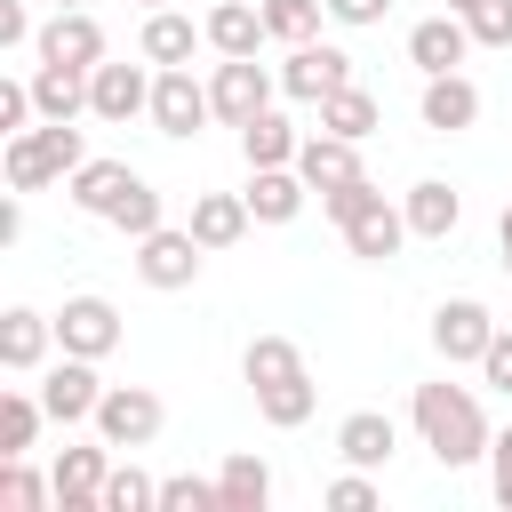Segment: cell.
<instances>
[{
	"label": "cell",
	"mask_w": 512,
	"mask_h": 512,
	"mask_svg": "<svg viewBox=\"0 0 512 512\" xmlns=\"http://www.w3.org/2000/svg\"><path fill=\"white\" fill-rule=\"evenodd\" d=\"M408 416H416V440L432 448V464L440 472H464V464H480L488 456V416H480V400H472V384H416V400H408Z\"/></svg>",
	"instance_id": "6da1fadb"
},
{
	"label": "cell",
	"mask_w": 512,
	"mask_h": 512,
	"mask_svg": "<svg viewBox=\"0 0 512 512\" xmlns=\"http://www.w3.org/2000/svg\"><path fill=\"white\" fill-rule=\"evenodd\" d=\"M240 376H248V392H256V416H264L272 432H296V424L320 408V384H312V368H304V352H296L288 336H248V352H240Z\"/></svg>",
	"instance_id": "7a4b0ae2"
},
{
	"label": "cell",
	"mask_w": 512,
	"mask_h": 512,
	"mask_svg": "<svg viewBox=\"0 0 512 512\" xmlns=\"http://www.w3.org/2000/svg\"><path fill=\"white\" fill-rule=\"evenodd\" d=\"M320 208L336 216V232H344V248H352L360 264H384V256H400V240H408V208H392L368 176L320 192Z\"/></svg>",
	"instance_id": "3957f363"
},
{
	"label": "cell",
	"mask_w": 512,
	"mask_h": 512,
	"mask_svg": "<svg viewBox=\"0 0 512 512\" xmlns=\"http://www.w3.org/2000/svg\"><path fill=\"white\" fill-rule=\"evenodd\" d=\"M80 160H88V144H80V128H72V120H40V128H24V136H8V144H0L8 192L72 184V168H80Z\"/></svg>",
	"instance_id": "277c9868"
},
{
	"label": "cell",
	"mask_w": 512,
	"mask_h": 512,
	"mask_svg": "<svg viewBox=\"0 0 512 512\" xmlns=\"http://www.w3.org/2000/svg\"><path fill=\"white\" fill-rule=\"evenodd\" d=\"M160 424H168V408H160V392L152 384H104V400H96V440H112V448H152L160 440Z\"/></svg>",
	"instance_id": "5b68a950"
},
{
	"label": "cell",
	"mask_w": 512,
	"mask_h": 512,
	"mask_svg": "<svg viewBox=\"0 0 512 512\" xmlns=\"http://www.w3.org/2000/svg\"><path fill=\"white\" fill-rule=\"evenodd\" d=\"M200 256H208V248L192 240V224H184V232H176V224H160V232H144V240H136V280H144V288H160V296H176V288H192V280H200Z\"/></svg>",
	"instance_id": "8992f818"
},
{
	"label": "cell",
	"mask_w": 512,
	"mask_h": 512,
	"mask_svg": "<svg viewBox=\"0 0 512 512\" xmlns=\"http://www.w3.org/2000/svg\"><path fill=\"white\" fill-rule=\"evenodd\" d=\"M216 120V104H208V88L192 80V64H160L152 72V128L160 136H200Z\"/></svg>",
	"instance_id": "52a82bcc"
},
{
	"label": "cell",
	"mask_w": 512,
	"mask_h": 512,
	"mask_svg": "<svg viewBox=\"0 0 512 512\" xmlns=\"http://www.w3.org/2000/svg\"><path fill=\"white\" fill-rule=\"evenodd\" d=\"M336 88H352V56H344V48H328V40L288 48V64H280V96L320 104V96H336Z\"/></svg>",
	"instance_id": "ba28073f"
},
{
	"label": "cell",
	"mask_w": 512,
	"mask_h": 512,
	"mask_svg": "<svg viewBox=\"0 0 512 512\" xmlns=\"http://www.w3.org/2000/svg\"><path fill=\"white\" fill-rule=\"evenodd\" d=\"M272 88H280V80H272L256 56H224V64H216V80H208V104H216V120H224V128H240V120H256V112L272 104Z\"/></svg>",
	"instance_id": "9c48e42d"
},
{
	"label": "cell",
	"mask_w": 512,
	"mask_h": 512,
	"mask_svg": "<svg viewBox=\"0 0 512 512\" xmlns=\"http://www.w3.org/2000/svg\"><path fill=\"white\" fill-rule=\"evenodd\" d=\"M488 336H496V320H488V304L480 296H448L440 312H432V352L448 360V368H480V352H488Z\"/></svg>",
	"instance_id": "30bf717a"
},
{
	"label": "cell",
	"mask_w": 512,
	"mask_h": 512,
	"mask_svg": "<svg viewBox=\"0 0 512 512\" xmlns=\"http://www.w3.org/2000/svg\"><path fill=\"white\" fill-rule=\"evenodd\" d=\"M88 112H96V120H112V128H128L136 112H152V72H144V64H112V56H104V64L88 72Z\"/></svg>",
	"instance_id": "8fae6325"
},
{
	"label": "cell",
	"mask_w": 512,
	"mask_h": 512,
	"mask_svg": "<svg viewBox=\"0 0 512 512\" xmlns=\"http://www.w3.org/2000/svg\"><path fill=\"white\" fill-rule=\"evenodd\" d=\"M56 344L80 352V360L120 352V312H112V296H64V312H56Z\"/></svg>",
	"instance_id": "7c38bea8"
},
{
	"label": "cell",
	"mask_w": 512,
	"mask_h": 512,
	"mask_svg": "<svg viewBox=\"0 0 512 512\" xmlns=\"http://www.w3.org/2000/svg\"><path fill=\"white\" fill-rule=\"evenodd\" d=\"M96 400H104V384H96V360H80V352H64L40 376V408L56 424H96Z\"/></svg>",
	"instance_id": "4fadbf2b"
},
{
	"label": "cell",
	"mask_w": 512,
	"mask_h": 512,
	"mask_svg": "<svg viewBox=\"0 0 512 512\" xmlns=\"http://www.w3.org/2000/svg\"><path fill=\"white\" fill-rule=\"evenodd\" d=\"M32 48H40V64H80V72H96V64H104V24H96L88 8H56Z\"/></svg>",
	"instance_id": "5bb4252c"
},
{
	"label": "cell",
	"mask_w": 512,
	"mask_h": 512,
	"mask_svg": "<svg viewBox=\"0 0 512 512\" xmlns=\"http://www.w3.org/2000/svg\"><path fill=\"white\" fill-rule=\"evenodd\" d=\"M104 480H112V440L64 448L56 456V512H96L104 504Z\"/></svg>",
	"instance_id": "9a60e30c"
},
{
	"label": "cell",
	"mask_w": 512,
	"mask_h": 512,
	"mask_svg": "<svg viewBox=\"0 0 512 512\" xmlns=\"http://www.w3.org/2000/svg\"><path fill=\"white\" fill-rule=\"evenodd\" d=\"M472 48H480V40H472V24H464L456 8H448V16H424V24L408 32V64H416L424 80H432V72H456Z\"/></svg>",
	"instance_id": "2e32d148"
},
{
	"label": "cell",
	"mask_w": 512,
	"mask_h": 512,
	"mask_svg": "<svg viewBox=\"0 0 512 512\" xmlns=\"http://www.w3.org/2000/svg\"><path fill=\"white\" fill-rule=\"evenodd\" d=\"M48 344H56V320L48 312H32V304H8L0 312V368L8 376H32L48 360Z\"/></svg>",
	"instance_id": "e0dca14e"
},
{
	"label": "cell",
	"mask_w": 512,
	"mask_h": 512,
	"mask_svg": "<svg viewBox=\"0 0 512 512\" xmlns=\"http://www.w3.org/2000/svg\"><path fill=\"white\" fill-rule=\"evenodd\" d=\"M392 448H400V424H392L384 408H352V416L336 424V456H344V464H360V472H384V464H392Z\"/></svg>",
	"instance_id": "ac0fdd59"
},
{
	"label": "cell",
	"mask_w": 512,
	"mask_h": 512,
	"mask_svg": "<svg viewBox=\"0 0 512 512\" xmlns=\"http://www.w3.org/2000/svg\"><path fill=\"white\" fill-rule=\"evenodd\" d=\"M416 112H424V128H432V136H456V128H472V120H480V88H472L464 72H432Z\"/></svg>",
	"instance_id": "d6986e66"
},
{
	"label": "cell",
	"mask_w": 512,
	"mask_h": 512,
	"mask_svg": "<svg viewBox=\"0 0 512 512\" xmlns=\"http://www.w3.org/2000/svg\"><path fill=\"white\" fill-rule=\"evenodd\" d=\"M296 176L312 184V192H336V184H352L360 176V144L352 136H304V152H296Z\"/></svg>",
	"instance_id": "ffe728a7"
},
{
	"label": "cell",
	"mask_w": 512,
	"mask_h": 512,
	"mask_svg": "<svg viewBox=\"0 0 512 512\" xmlns=\"http://www.w3.org/2000/svg\"><path fill=\"white\" fill-rule=\"evenodd\" d=\"M304 192L312 184L296 168H248V216L256 224H296L304 216Z\"/></svg>",
	"instance_id": "44dd1931"
},
{
	"label": "cell",
	"mask_w": 512,
	"mask_h": 512,
	"mask_svg": "<svg viewBox=\"0 0 512 512\" xmlns=\"http://www.w3.org/2000/svg\"><path fill=\"white\" fill-rule=\"evenodd\" d=\"M200 24H208V48H216V56H256V48L272 40V32H264V8H248V0H216Z\"/></svg>",
	"instance_id": "7402d4cb"
},
{
	"label": "cell",
	"mask_w": 512,
	"mask_h": 512,
	"mask_svg": "<svg viewBox=\"0 0 512 512\" xmlns=\"http://www.w3.org/2000/svg\"><path fill=\"white\" fill-rule=\"evenodd\" d=\"M200 40H208V24L176 16V8H152V16H144V32H136L144 64H192V48H200Z\"/></svg>",
	"instance_id": "603a6c76"
},
{
	"label": "cell",
	"mask_w": 512,
	"mask_h": 512,
	"mask_svg": "<svg viewBox=\"0 0 512 512\" xmlns=\"http://www.w3.org/2000/svg\"><path fill=\"white\" fill-rule=\"evenodd\" d=\"M296 152H304V136H296L272 104H264L256 120H240V160H248V168H296Z\"/></svg>",
	"instance_id": "cb8c5ba5"
},
{
	"label": "cell",
	"mask_w": 512,
	"mask_h": 512,
	"mask_svg": "<svg viewBox=\"0 0 512 512\" xmlns=\"http://www.w3.org/2000/svg\"><path fill=\"white\" fill-rule=\"evenodd\" d=\"M408 232L416 240H448L456 224H464V200H456V184H440V176H424V184H408Z\"/></svg>",
	"instance_id": "d4e9b609"
},
{
	"label": "cell",
	"mask_w": 512,
	"mask_h": 512,
	"mask_svg": "<svg viewBox=\"0 0 512 512\" xmlns=\"http://www.w3.org/2000/svg\"><path fill=\"white\" fill-rule=\"evenodd\" d=\"M32 104H40V120H80L88 112V72L80 64H32Z\"/></svg>",
	"instance_id": "484cf974"
},
{
	"label": "cell",
	"mask_w": 512,
	"mask_h": 512,
	"mask_svg": "<svg viewBox=\"0 0 512 512\" xmlns=\"http://www.w3.org/2000/svg\"><path fill=\"white\" fill-rule=\"evenodd\" d=\"M128 184H136V168H128V160H80V168H72V208L112 216V208L128 200Z\"/></svg>",
	"instance_id": "4316f807"
},
{
	"label": "cell",
	"mask_w": 512,
	"mask_h": 512,
	"mask_svg": "<svg viewBox=\"0 0 512 512\" xmlns=\"http://www.w3.org/2000/svg\"><path fill=\"white\" fill-rule=\"evenodd\" d=\"M248 224H256V216H248V192H200V200H192V240H200V248H232Z\"/></svg>",
	"instance_id": "83f0119b"
},
{
	"label": "cell",
	"mask_w": 512,
	"mask_h": 512,
	"mask_svg": "<svg viewBox=\"0 0 512 512\" xmlns=\"http://www.w3.org/2000/svg\"><path fill=\"white\" fill-rule=\"evenodd\" d=\"M216 488H224V512H264V504H272V464L240 448V456H224Z\"/></svg>",
	"instance_id": "f1b7e54d"
},
{
	"label": "cell",
	"mask_w": 512,
	"mask_h": 512,
	"mask_svg": "<svg viewBox=\"0 0 512 512\" xmlns=\"http://www.w3.org/2000/svg\"><path fill=\"white\" fill-rule=\"evenodd\" d=\"M376 120H384V104H376L360 80L336 88V96H320V128H328V136H352V144H360V136H376Z\"/></svg>",
	"instance_id": "f546056e"
},
{
	"label": "cell",
	"mask_w": 512,
	"mask_h": 512,
	"mask_svg": "<svg viewBox=\"0 0 512 512\" xmlns=\"http://www.w3.org/2000/svg\"><path fill=\"white\" fill-rule=\"evenodd\" d=\"M40 416H48V408H40V392H0V464L32 448V432H40Z\"/></svg>",
	"instance_id": "4dcf8cb0"
},
{
	"label": "cell",
	"mask_w": 512,
	"mask_h": 512,
	"mask_svg": "<svg viewBox=\"0 0 512 512\" xmlns=\"http://www.w3.org/2000/svg\"><path fill=\"white\" fill-rule=\"evenodd\" d=\"M320 16H328V0H264V32L288 40V48L320 40Z\"/></svg>",
	"instance_id": "1f68e13d"
},
{
	"label": "cell",
	"mask_w": 512,
	"mask_h": 512,
	"mask_svg": "<svg viewBox=\"0 0 512 512\" xmlns=\"http://www.w3.org/2000/svg\"><path fill=\"white\" fill-rule=\"evenodd\" d=\"M104 512H160V480L136 472V464H112V480H104Z\"/></svg>",
	"instance_id": "d6a6232c"
},
{
	"label": "cell",
	"mask_w": 512,
	"mask_h": 512,
	"mask_svg": "<svg viewBox=\"0 0 512 512\" xmlns=\"http://www.w3.org/2000/svg\"><path fill=\"white\" fill-rule=\"evenodd\" d=\"M104 224H112V232H128V240H144V232H160V192H152V184L136 176V184H128V200H120V208H112Z\"/></svg>",
	"instance_id": "836d02e7"
},
{
	"label": "cell",
	"mask_w": 512,
	"mask_h": 512,
	"mask_svg": "<svg viewBox=\"0 0 512 512\" xmlns=\"http://www.w3.org/2000/svg\"><path fill=\"white\" fill-rule=\"evenodd\" d=\"M0 504H8V512H40V504H56V480H40V472H24V456H8Z\"/></svg>",
	"instance_id": "e575fe53"
},
{
	"label": "cell",
	"mask_w": 512,
	"mask_h": 512,
	"mask_svg": "<svg viewBox=\"0 0 512 512\" xmlns=\"http://www.w3.org/2000/svg\"><path fill=\"white\" fill-rule=\"evenodd\" d=\"M160 512H224V488H216V480L176 472V480H160Z\"/></svg>",
	"instance_id": "d590c367"
},
{
	"label": "cell",
	"mask_w": 512,
	"mask_h": 512,
	"mask_svg": "<svg viewBox=\"0 0 512 512\" xmlns=\"http://www.w3.org/2000/svg\"><path fill=\"white\" fill-rule=\"evenodd\" d=\"M464 24H472V40H480V48H512V0H480Z\"/></svg>",
	"instance_id": "8d00e7d4"
},
{
	"label": "cell",
	"mask_w": 512,
	"mask_h": 512,
	"mask_svg": "<svg viewBox=\"0 0 512 512\" xmlns=\"http://www.w3.org/2000/svg\"><path fill=\"white\" fill-rule=\"evenodd\" d=\"M32 112H40L32 104V80H0V136H24Z\"/></svg>",
	"instance_id": "74e56055"
},
{
	"label": "cell",
	"mask_w": 512,
	"mask_h": 512,
	"mask_svg": "<svg viewBox=\"0 0 512 512\" xmlns=\"http://www.w3.org/2000/svg\"><path fill=\"white\" fill-rule=\"evenodd\" d=\"M328 512H376V480L352 464L344 480H328Z\"/></svg>",
	"instance_id": "f35d334b"
},
{
	"label": "cell",
	"mask_w": 512,
	"mask_h": 512,
	"mask_svg": "<svg viewBox=\"0 0 512 512\" xmlns=\"http://www.w3.org/2000/svg\"><path fill=\"white\" fill-rule=\"evenodd\" d=\"M488 488H496V504L512 512V424L488 440Z\"/></svg>",
	"instance_id": "ab89813d"
},
{
	"label": "cell",
	"mask_w": 512,
	"mask_h": 512,
	"mask_svg": "<svg viewBox=\"0 0 512 512\" xmlns=\"http://www.w3.org/2000/svg\"><path fill=\"white\" fill-rule=\"evenodd\" d=\"M480 376H488L496 392H512V328H496V336H488V352H480Z\"/></svg>",
	"instance_id": "60d3db41"
},
{
	"label": "cell",
	"mask_w": 512,
	"mask_h": 512,
	"mask_svg": "<svg viewBox=\"0 0 512 512\" xmlns=\"http://www.w3.org/2000/svg\"><path fill=\"white\" fill-rule=\"evenodd\" d=\"M328 16H336L344 32H368V24H384V16H392V0H328Z\"/></svg>",
	"instance_id": "b9f144b4"
},
{
	"label": "cell",
	"mask_w": 512,
	"mask_h": 512,
	"mask_svg": "<svg viewBox=\"0 0 512 512\" xmlns=\"http://www.w3.org/2000/svg\"><path fill=\"white\" fill-rule=\"evenodd\" d=\"M24 40H40L32 16H24V0H0V48H24Z\"/></svg>",
	"instance_id": "7bdbcfd3"
},
{
	"label": "cell",
	"mask_w": 512,
	"mask_h": 512,
	"mask_svg": "<svg viewBox=\"0 0 512 512\" xmlns=\"http://www.w3.org/2000/svg\"><path fill=\"white\" fill-rule=\"evenodd\" d=\"M16 240H24V200H8V208H0V248H16Z\"/></svg>",
	"instance_id": "ee69618b"
},
{
	"label": "cell",
	"mask_w": 512,
	"mask_h": 512,
	"mask_svg": "<svg viewBox=\"0 0 512 512\" xmlns=\"http://www.w3.org/2000/svg\"><path fill=\"white\" fill-rule=\"evenodd\" d=\"M496 232H512V200H504V216H496Z\"/></svg>",
	"instance_id": "f6af8a7d"
},
{
	"label": "cell",
	"mask_w": 512,
	"mask_h": 512,
	"mask_svg": "<svg viewBox=\"0 0 512 512\" xmlns=\"http://www.w3.org/2000/svg\"><path fill=\"white\" fill-rule=\"evenodd\" d=\"M448 8H456V16H472V8H480V0H448Z\"/></svg>",
	"instance_id": "bcb514c9"
},
{
	"label": "cell",
	"mask_w": 512,
	"mask_h": 512,
	"mask_svg": "<svg viewBox=\"0 0 512 512\" xmlns=\"http://www.w3.org/2000/svg\"><path fill=\"white\" fill-rule=\"evenodd\" d=\"M496 240H504V272H512V232H496Z\"/></svg>",
	"instance_id": "7dc6e473"
},
{
	"label": "cell",
	"mask_w": 512,
	"mask_h": 512,
	"mask_svg": "<svg viewBox=\"0 0 512 512\" xmlns=\"http://www.w3.org/2000/svg\"><path fill=\"white\" fill-rule=\"evenodd\" d=\"M144 8H176V0H144Z\"/></svg>",
	"instance_id": "c3c4849f"
},
{
	"label": "cell",
	"mask_w": 512,
	"mask_h": 512,
	"mask_svg": "<svg viewBox=\"0 0 512 512\" xmlns=\"http://www.w3.org/2000/svg\"><path fill=\"white\" fill-rule=\"evenodd\" d=\"M56 8H88V0H56Z\"/></svg>",
	"instance_id": "681fc988"
}]
</instances>
